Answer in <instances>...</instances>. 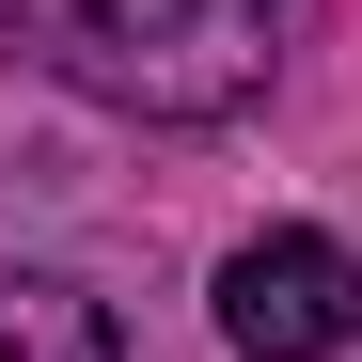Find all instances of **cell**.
Returning <instances> with one entry per match:
<instances>
[{"label":"cell","mask_w":362,"mask_h":362,"mask_svg":"<svg viewBox=\"0 0 362 362\" xmlns=\"http://www.w3.org/2000/svg\"><path fill=\"white\" fill-rule=\"evenodd\" d=\"M0 362H127L79 284H0Z\"/></svg>","instance_id":"3"},{"label":"cell","mask_w":362,"mask_h":362,"mask_svg":"<svg viewBox=\"0 0 362 362\" xmlns=\"http://www.w3.org/2000/svg\"><path fill=\"white\" fill-rule=\"evenodd\" d=\"M346 331H362V268L331 252V236L284 221V236H252V252L221 268V346L236 362H331Z\"/></svg>","instance_id":"2"},{"label":"cell","mask_w":362,"mask_h":362,"mask_svg":"<svg viewBox=\"0 0 362 362\" xmlns=\"http://www.w3.org/2000/svg\"><path fill=\"white\" fill-rule=\"evenodd\" d=\"M32 47L110 110H158V127H205L268 79L284 0H32Z\"/></svg>","instance_id":"1"}]
</instances>
